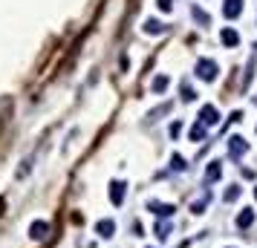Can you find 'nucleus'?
I'll list each match as a JSON object with an SVG mask.
<instances>
[{"label":"nucleus","mask_w":257,"mask_h":248,"mask_svg":"<svg viewBox=\"0 0 257 248\" xmlns=\"http://www.w3.org/2000/svg\"><path fill=\"white\" fill-rule=\"evenodd\" d=\"M168 84H171V81H168V75H159V78L154 81V90H156V93H165V90H168Z\"/></svg>","instance_id":"13"},{"label":"nucleus","mask_w":257,"mask_h":248,"mask_svg":"<svg viewBox=\"0 0 257 248\" xmlns=\"http://www.w3.org/2000/svg\"><path fill=\"white\" fill-rule=\"evenodd\" d=\"M113 231H116V222H113V219H99V222H96V234L113 237Z\"/></svg>","instance_id":"6"},{"label":"nucleus","mask_w":257,"mask_h":248,"mask_svg":"<svg viewBox=\"0 0 257 248\" xmlns=\"http://www.w3.org/2000/svg\"><path fill=\"white\" fill-rule=\"evenodd\" d=\"M179 130H182V124H179V121H176V124H171V136H173V139L179 136Z\"/></svg>","instance_id":"20"},{"label":"nucleus","mask_w":257,"mask_h":248,"mask_svg":"<svg viewBox=\"0 0 257 248\" xmlns=\"http://www.w3.org/2000/svg\"><path fill=\"white\" fill-rule=\"evenodd\" d=\"M159 9H165V12H171V0H159Z\"/></svg>","instance_id":"21"},{"label":"nucleus","mask_w":257,"mask_h":248,"mask_svg":"<svg viewBox=\"0 0 257 248\" xmlns=\"http://www.w3.org/2000/svg\"><path fill=\"white\" fill-rule=\"evenodd\" d=\"M203 136H206V127H203V124H194V127H191V139H194V142H203Z\"/></svg>","instance_id":"14"},{"label":"nucleus","mask_w":257,"mask_h":248,"mask_svg":"<svg viewBox=\"0 0 257 248\" xmlns=\"http://www.w3.org/2000/svg\"><path fill=\"white\" fill-rule=\"evenodd\" d=\"M206 176H208V182H217V179L223 176V167H220V162H211V165L206 167Z\"/></svg>","instance_id":"9"},{"label":"nucleus","mask_w":257,"mask_h":248,"mask_svg":"<svg viewBox=\"0 0 257 248\" xmlns=\"http://www.w3.org/2000/svg\"><path fill=\"white\" fill-rule=\"evenodd\" d=\"M29 237H32V240H47V237H50V222L35 219L32 225H29Z\"/></svg>","instance_id":"2"},{"label":"nucleus","mask_w":257,"mask_h":248,"mask_svg":"<svg viewBox=\"0 0 257 248\" xmlns=\"http://www.w3.org/2000/svg\"><path fill=\"white\" fill-rule=\"evenodd\" d=\"M237 197H240V188H237V185L225 191V202H234V199H237Z\"/></svg>","instance_id":"19"},{"label":"nucleus","mask_w":257,"mask_h":248,"mask_svg":"<svg viewBox=\"0 0 257 248\" xmlns=\"http://www.w3.org/2000/svg\"><path fill=\"white\" fill-rule=\"evenodd\" d=\"M124 194H127V185L124 182H110V202H113V205H121V202H124Z\"/></svg>","instance_id":"5"},{"label":"nucleus","mask_w":257,"mask_h":248,"mask_svg":"<svg viewBox=\"0 0 257 248\" xmlns=\"http://www.w3.org/2000/svg\"><path fill=\"white\" fill-rule=\"evenodd\" d=\"M255 199H257V188H255Z\"/></svg>","instance_id":"22"},{"label":"nucleus","mask_w":257,"mask_h":248,"mask_svg":"<svg viewBox=\"0 0 257 248\" xmlns=\"http://www.w3.org/2000/svg\"><path fill=\"white\" fill-rule=\"evenodd\" d=\"M194 99H197L194 87H188V84H182V101H194Z\"/></svg>","instance_id":"18"},{"label":"nucleus","mask_w":257,"mask_h":248,"mask_svg":"<svg viewBox=\"0 0 257 248\" xmlns=\"http://www.w3.org/2000/svg\"><path fill=\"white\" fill-rule=\"evenodd\" d=\"M246 150H249V145H246V139H243V136H231V139H228V153H231L234 159H240Z\"/></svg>","instance_id":"3"},{"label":"nucleus","mask_w":257,"mask_h":248,"mask_svg":"<svg viewBox=\"0 0 257 248\" xmlns=\"http://www.w3.org/2000/svg\"><path fill=\"white\" fill-rule=\"evenodd\" d=\"M145 32L159 35V32H162V23H156V20H148V23H145Z\"/></svg>","instance_id":"16"},{"label":"nucleus","mask_w":257,"mask_h":248,"mask_svg":"<svg viewBox=\"0 0 257 248\" xmlns=\"http://www.w3.org/2000/svg\"><path fill=\"white\" fill-rule=\"evenodd\" d=\"M156 237L165 243V240L171 237V222H156Z\"/></svg>","instance_id":"12"},{"label":"nucleus","mask_w":257,"mask_h":248,"mask_svg":"<svg viewBox=\"0 0 257 248\" xmlns=\"http://www.w3.org/2000/svg\"><path fill=\"white\" fill-rule=\"evenodd\" d=\"M223 44L225 47H237L240 44V35L234 32V29H223Z\"/></svg>","instance_id":"11"},{"label":"nucleus","mask_w":257,"mask_h":248,"mask_svg":"<svg viewBox=\"0 0 257 248\" xmlns=\"http://www.w3.org/2000/svg\"><path fill=\"white\" fill-rule=\"evenodd\" d=\"M171 165H173V170H185V167H188V165H185V159H182V156H176V153L171 156Z\"/></svg>","instance_id":"17"},{"label":"nucleus","mask_w":257,"mask_h":248,"mask_svg":"<svg viewBox=\"0 0 257 248\" xmlns=\"http://www.w3.org/2000/svg\"><path fill=\"white\" fill-rule=\"evenodd\" d=\"M217 121H220V113H217V107L206 104V107L200 110V124L206 127V124H217Z\"/></svg>","instance_id":"4"},{"label":"nucleus","mask_w":257,"mask_h":248,"mask_svg":"<svg viewBox=\"0 0 257 248\" xmlns=\"http://www.w3.org/2000/svg\"><path fill=\"white\" fill-rule=\"evenodd\" d=\"M148 208H151L156 216H173V211H176L173 205H162V202H148Z\"/></svg>","instance_id":"7"},{"label":"nucleus","mask_w":257,"mask_h":248,"mask_svg":"<svg viewBox=\"0 0 257 248\" xmlns=\"http://www.w3.org/2000/svg\"><path fill=\"white\" fill-rule=\"evenodd\" d=\"M252 222H255V211L252 208H243V214L237 216V228H249Z\"/></svg>","instance_id":"8"},{"label":"nucleus","mask_w":257,"mask_h":248,"mask_svg":"<svg viewBox=\"0 0 257 248\" xmlns=\"http://www.w3.org/2000/svg\"><path fill=\"white\" fill-rule=\"evenodd\" d=\"M243 12V0H228L225 3V17H237Z\"/></svg>","instance_id":"10"},{"label":"nucleus","mask_w":257,"mask_h":248,"mask_svg":"<svg viewBox=\"0 0 257 248\" xmlns=\"http://www.w3.org/2000/svg\"><path fill=\"white\" fill-rule=\"evenodd\" d=\"M208 202H211V194H206V197L200 199V202H197V205H194L191 211H194V214H203V211H206V205H208Z\"/></svg>","instance_id":"15"},{"label":"nucleus","mask_w":257,"mask_h":248,"mask_svg":"<svg viewBox=\"0 0 257 248\" xmlns=\"http://www.w3.org/2000/svg\"><path fill=\"white\" fill-rule=\"evenodd\" d=\"M197 75H200L203 81H214V78H217V64H214V61H208V58L197 61Z\"/></svg>","instance_id":"1"}]
</instances>
